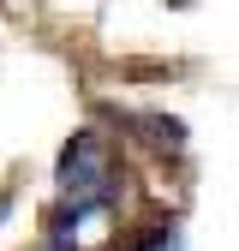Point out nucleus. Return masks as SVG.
Wrapping results in <instances>:
<instances>
[{
	"label": "nucleus",
	"instance_id": "obj_2",
	"mask_svg": "<svg viewBox=\"0 0 239 251\" xmlns=\"http://www.w3.org/2000/svg\"><path fill=\"white\" fill-rule=\"evenodd\" d=\"M120 126H132V138L143 144V150H156V155H186V120H173V114H120Z\"/></svg>",
	"mask_w": 239,
	"mask_h": 251
},
{
	"label": "nucleus",
	"instance_id": "obj_3",
	"mask_svg": "<svg viewBox=\"0 0 239 251\" xmlns=\"http://www.w3.org/2000/svg\"><path fill=\"white\" fill-rule=\"evenodd\" d=\"M132 251H186V227H179V215H156Z\"/></svg>",
	"mask_w": 239,
	"mask_h": 251
},
{
	"label": "nucleus",
	"instance_id": "obj_4",
	"mask_svg": "<svg viewBox=\"0 0 239 251\" xmlns=\"http://www.w3.org/2000/svg\"><path fill=\"white\" fill-rule=\"evenodd\" d=\"M6 215H12V192H0V222H6Z\"/></svg>",
	"mask_w": 239,
	"mask_h": 251
},
{
	"label": "nucleus",
	"instance_id": "obj_1",
	"mask_svg": "<svg viewBox=\"0 0 239 251\" xmlns=\"http://www.w3.org/2000/svg\"><path fill=\"white\" fill-rule=\"evenodd\" d=\"M54 185L72 203H102L108 209L114 203V144H108V132L78 126L66 138V150H60V162H54Z\"/></svg>",
	"mask_w": 239,
	"mask_h": 251
}]
</instances>
